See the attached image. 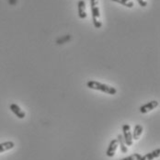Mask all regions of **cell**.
Instances as JSON below:
<instances>
[{"label":"cell","mask_w":160,"mask_h":160,"mask_svg":"<svg viewBox=\"0 0 160 160\" xmlns=\"http://www.w3.org/2000/svg\"><path fill=\"white\" fill-rule=\"evenodd\" d=\"M9 108H10L11 112H13L18 119H24V118H25V116H26L25 112H23V111L20 109V107L18 106L17 104H15V103L10 104V107H9Z\"/></svg>","instance_id":"6"},{"label":"cell","mask_w":160,"mask_h":160,"mask_svg":"<svg viewBox=\"0 0 160 160\" xmlns=\"http://www.w3.org/2000/svg\"><path fill=\"white\" fill-rule=\"evenodd\" d=\"M87 86L90 89L99 90V91L107 93L109 95H115L117 93V89L115 88H113L112 86H109V85H106V84H102V83L95 81V80H89L88 82Z\"/></svg>","instance_id":"1"},{"label":"cell","mask_w":160,"mask_h":160,"mask_svg":"<svg viewBox=\"0 0 160 160\" xmlns=\"http://www.w3.org/2000/svg\"><path fill=\"white\" fill-rule=\"evenodd\" d=\"M78 17L82 19L88 17L87 10H86V3L84 0H80L78 4Z\"/></svg>","instance_id":"7"},{"label":"cell","mask_w":160,"mask_h":160,"mask_svg":"<svg viewBox=\"0 0 160 160\" xmlns=\"http://www.w3.org/2000/svg\"><path fill=\"white\" fill-rule=\"evenodd\" d=\"M143 132H144V128L141 124H136L134 130H133V133L132 134V140H139V138L141 137V135L143 134Z\"/></svg>","instance_id":"9"},{"label":"cell","mask_w":160,"mask_h":160,"mask_svg":"<svg viewBox=\"0 0 160 160\" xmlns=\"http://www.w3.org/2000/svg\"><path fill=\"white\" fill-rule=\"evenodd\" d=\"M14 146H15V144L11 141H8V142L0 144V154L6 151L11 150L12 148H14Z\"/></svg>","instance_id":"10"},{"label":"cell","mask_w":160,"mask_h":160,"mask_svg":"<svg viewBox=\"0 0 160 160\" xmlns=\"http://www.w3.org/2000/svg\"><path fill=\"white\" fill-rule=\"evenodd\" d=\"M159 106V102L158 100H152L148 103H146L145 105H143L140 107V112L145 114V113H148L149 112L155 110L156 108H158Z\"/></svg>","instance_id":"4"},{"label":"cell","mask_w":160,"mask_h":160,"mask_svg":"<svg viewBox=\"0 0 160 160\" xmlns=\"http://www.w3.org/2000/svg\"><path fill=\"white\" fill-rule=\"evenodd\" d=\"M113 2H116V3H119L128 8H132L134 7V3L132 1V0H112Z\"/></svg>","instance_id":"12"},{"label":"cell","mask_w":160,"mask_h":160,"mask_svg":"<svg viewBox=\"0 0 160 160\" xmlns=\"http://www.w3.org/2000/svg\"><path fill=\"white\" fill-rule=\"evenodd\" d=\"M122 132H123L122 136H123V139H124L126 145H128V146L132 145L133 140H132V134L131 132V126L129 124H124L122 126Z\"/></svg>","instance_id":"3"},{"label":"cell","mask_w":160,"mask_h":160,"mask_svg":"<svg viewBox=\"0 0 160 160\" xmlns=\"http://www.w3.org/2000/svg\"><path fill=\"white\" fill-rule=\"evenodd\" d=\"M90 8L92 12V20L95 28L99 29L102 27V22L100 20V12L98 8V0H90Z\"/></svg>","instance_id":"2"},{"label":"cell","mask_w":160,"mask_h":160,"mask_svg":"<svg viewBox=\"0 0 160 160\" xmlns=\"http://www.w3.org/2000/svg\"><path fill=\"white\" fill-rule=\"evenodd\" d=\"M137 2H138L139 5H140L141 7H143V8L147 6V1H146V0H137Z\"/></svg>","instance_id":"14"},{"label":"cell","mask_w":160,"mask_h":160,"mask_svg":"<svg viewBox=\"0 0 160 160\" xmlns=\"http://www.w3.org/2000/svg\"><path fill=\"white\" fill-rule=\"evenodd\" d=\"M160 157V149L158 148L156 150H154L151 153H148L146 155H144L143 157H141V158L139 160H154L156 158H158Z\"/></svg>","instance_id":"8"},{"label":"cell","mask_w":160,"mask_h":160,"mask_svg":"<svg viewBox=\"0 0 160 160\" xmlns=\"http://www.w3.org/2000/svg\"><path fill=\"white\" fill-rule=\"evenodd\" d=\"M117 140H118L119 146H120V148H121V151H122L123 154L127 153V152H128V148H127V145H126L125 142H124L123 136H122V135H121V134H119V135H118V137H117Z\"/></svg>","instance_id":"11"},{"label":"cell","mask_w":160,"mask_h":160,"mask_svg":"<svg viewBox=\"0 0 160 160\" xmlns=\"http://www.w3.org/2000/svg\"><path fill=\"white\" fill-rule=\"evenodd\" d=\"M119 147V144H118V140L117 139H113L112 142L110 143V145H109V148L106 152V155L107 157L109 158H113L116 154V151Z\"/></svg>","instance_id":"5"},{"label":"cell","mask_w":160,"mask_h":160,"mask_svg":"<svg viewBox=\"0 0 160 160\" xmlns=\"http://www.w3.org/2000/svg\"><path fill=\"white\" fill-rule=\"evenodd\" d=\"M141 155L140 154H138V153H135V154H132V156H130V157H127V158H122V159L121 160H139L141 158Z\"/></svg>","instance_id":"13"}]
</instances>
